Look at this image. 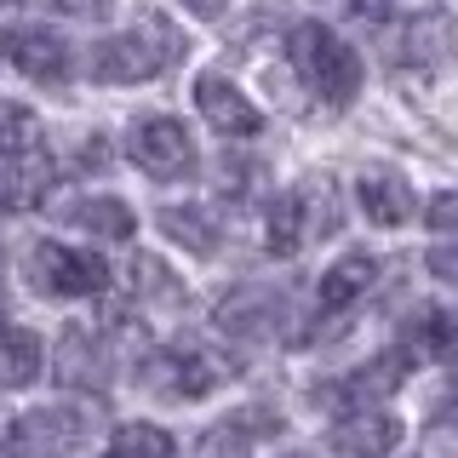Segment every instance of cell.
I'll return each instance as SVG.
<instances>
[{
  "label": "cell",
  "instance_id": "6da1fadb",
  "mask_svg": "<svg viewBox=\"0 0 458 458\" xmlns=\"http://www.w3.org/2000/svg\"><path fill=\"white\" fill-rule=\"evenodd\" d=\"M286 57H293V69L304 75V86L327 109H344L361 92V57H355V47H344L333 29L298 23L293 35H286Z\"/></svg>",
  "mask_w": 458,
  "mask_h": 458
},
{
  "label": "cell",
  "instance_id": "7a4b0ae2",
  "mask_svg": "<svg viewBox=\"0 0 458 458\" xmlns=\"http://www.w3.org/2000/svg\"><path fill=\"white\" fill-rule=\"evenodd\" d=\"M338 183L327 178V172H310L304 183H293L276 207H269V252L293 258L298 247H310V241H327L338 235Z\"/></svg>",
  "mask_w": 458,
  "mask_h": 458
},
{
  "label": "cell",
  "instance_id": "3957f363",
  "mask_svg": "<svg viewBox=\"0 0 458 458\" xmlns=\"http://www.w3.org/2000/svg\"><path fill=\"white\" fill-rule=\"evenodd\" d=\"M172 57H178V35H172L161 18H149L143 29L98 40L92 57H86V75L104 81V86H138V81H155Z\"/></svg>",
  "mask_w": 458,
  "mask_h": 458
},
{
  "label": "cell",
  "instance_id": "277c9868",
  "mask_svg": "<svg viewBox=\"0 0 458 458\" xmlns=\"http://www.w3.org/2000/svg\"><path fill=\"white\" fill-rule=\"evenodd\" d=\"M401 29H390V57L401 69H441L458 52V18L436 0H401Z\"/></svg>",
  "mask_w": 458,
  "mask_h": 458
},
{
  "label": "cell",
  "instance_id": "5b68a950",
  "mask_svg": "<svg viewBox=\"0 0 458 458\" xmlns=\"http://www.w3.org/2000/svg\"><path fill=\"white\" fill-rule=\"evenodd\" d=\"M86 419L81 407H35V412H18V419L6 424V458H69L86 441Z\"/></svg>",
  "mask_w": 458,
  "mask_h": 458
},
{
  "label": "cell",
  "instance_id": "8992f818",
  "mask_svg": "<svg viewBox=\"0 0 458 458\" xmlns=\"http://www.w3.org/2000/svg\"><path fill=\"white\" fill-rule=\"evenodd\" d=\"M23 276L35 293H52V298H86V293H104V276L109 269L98 264L92 252H75L64 241H35L23 258Z\"/></svg>",
  "mask_w": 458,
  "mask_h": 458
},
{
  "label": "cell",
  "instance_id": "52a82bcc",
  "mask_svg": "<svg viewBox=\"0 0 458 458\" xmlns=\"http://www.w3.org/2000/svg\"><path fill=\"white\" fill-rule=\"evenodd\" d=\"M126 149H132V161L149 172V178H190L195 172V143L183 132V121H172V114H149V121L132 126V138H126Z\"/></svg>",
  "mask_w": 458,
  "mask_h": 458
},
{
  "label": "cell",
  "instance_id": "ba28073f",
  "mask_svg": "<svg viewBox=\"0 0 458 458\" xmlns=\"http://www.w3.org/2000/svg\"><path fill=\"white\" fill-rule=\"evenodd\" d=\"M212 321H218V333L241 338V344H269L281 333V321H286V298L276 286H264V281H247V286H235V293L224 298Z\"/></svg>",
  "mask_w": 458,
  "mask_h": 458
},
{
  "label": "cell",
  "instance_id": "9c48e42d",
  "mask_svg": "<svg viewBox=\"0 0 458 458\" xmlns=\"http://www.w3.org/2000/svg\"><path fill=\"white\" fill-rule=\"evenodd\" d=\"M229 378V367H224V355H212V350H200V344H178V350H161L149 361V384L155 390H166V395H207V390H218V384Z\"/></svg>",
  "mask_w": 458,
  "mask_h": 458
},
{
  "label": "cell",
  "instance_id": "30bf717a",
  "mask_svg": "<svg viewBox=\"0 0 458 458\" xmlns=\"http://www.w3.org/2000/svg\"><path fill=\"white\" fill-rule=\"evenodd\" d=\"M6 57L23 69L29 81H47V86H57V81H69V40H57L52 29H35V23H23V29H6Z\"/></svg>",
  "mask_w": 458,
  "mask_h": 458
},
{
  "label": "cell",
  "instance_id": "8fae6325",
  "mask_svg": "<svg viewBox=\"0 0 458 458\" xmlns=\"http://www.w3.org/2000/svg\"><path fill=\"white\" fill-rule=\"evenodd\" d=\"M52 190V155L47 149H18L0 155V212H29Z\"/></svg>",
  "mask_w": 458,
  "mask_h": 458
},
{
  "label": "cell",
  "instance_id": "7c38bea8",
  "mask_svg": "<svg viewBox=\"0 0 458 458\" xmlns=\"http://www.w3.org/2000/svg\"><path fill=\"white\" fill-rule=\"evenodd\" d=\"M407 367H412V361H407V350H384L378 361H367L361 372H350L338 390H327V401H338V407L361 412V407H372V401L395 395L401 384H407Z\"/></svg>",
  "mask_w": 458,
  "mask_h": 458
},
{
  "label": "cell",
  "instance_id": "4fadbf2b",
  "mask_svg": "<svg viewBox=\"0 0 458 458\" xmlns=\"http://www.w3.org/2000/svg\"><path fill=\"white\" fill-rule=\"evenodd\" d=\"M195 104L207 114V126H218L224 138H252L258 132V109L247 104V92H241L235 81H224V75H200L195 81Z\"/></svg>",
  "mask_w": 458,
  "mask_h": 458
},
{
  "label": "cell",
  "instance_id": "5bb4252c",
  "mask_svg": "<svg viewBox=\"0 0 458 458\" xmlns=\"http://www.w3.org/2000/svg\"><path fill=\"white\" fill-rule=\"evenodd\" d=\"M52 372H57V384H69V390H104L109 384V355L86 327H69L64 344H57Z\"/></svg>",
  "mask_w": 458,
  "mask_h": 458
},
{
  "label": "cell",
  "instance_id": "9a60e30c",
  "mask_svg": "<svg viewBox=\"0 0 458 458\" xmlns=\"http://www.w3.org/2000/svg\"><path fill=\"white\" fill-rule=\"evenodd\" d=\"M355 195H361L367 218H372V224H384V229H401V224L412 218V183L401 178V172H390V166H372V172H361Z\"/></svg>",
  "mask_w": 458,
  "mask_h": 458
},
{
  "label": "cell",
  "instance_id": "2e32d148",
  "mask_svg": "<svg viewBox=\"0 0 458 458\" xmlns=\"http://www.w3.org/2000/svg\"><path fill=\"white\" fill-rule=\"evenodd\" d=\"M401 441V424L390 419V412H350L338 429H333V453L338 458H384Z\"/></svg>",
  "mask_w": 458,
  "mask_h": 458
},
{
  "label": "cell",
  "instance_id": "e0dca14e",
  "mask_svg": "<svg viewBox=\"0 0 458 458\" xmlns=\"http://www.w3.org/2000/svg\"><path fill=\"white\" fill-rule=\"evenodd\" d=\"M372 276H378V264H372L367 252H350V258H338L333 269L321 276V293H315V310L321 315H338V310H350L355 298L372 286Z\"/></svg>",
  "mask_w": 458,
  "mask_h": 458
},
{
  "label": "cell",
  "instance_id": "ac0fdd59",
  "mask_svg": "<svg viewBox=\"0 0 458 458\" xmlns=\"http://www.w3.org/2000/svg\"><path fill=\"white\" fill-rule=\"evenodd\" d=\"M47 367V350L29 327H0V390H23V384L40 378Z\"/></svg>",
  "mask_w": 458,
  "mask_h": 458
},
{
  "label": "cell",
  "instance_id": "d6986e66",
  "mask_svg": "<svg viewBox=\"0 0 458 458\" xmlns=\"http://www.w3.org/2000/svg\"><path fill=\"white\" fill-rule=\"evenodd\" d=\"M155 224H161L183 252H195V258H212V252H218V241H224L218 224H212L200 207H161V218H155Z\"/></svg>",
  "mask_w": 458,
  "mask_h": 458
},
{
  "label": "cell",
  "instance_id": "ffe728a7",
  "mask_svg": "<svg viewBox=\"0 0 458 458\" xmlns=\"http://www.w3.org/2000/svg\"><path fill=\"white\" fill-rule=\"evenodd\" d=\"M75 224L86 229V235H98V241H132V207L126 200H109V195H98V200H81L75 207Z\"/></svg>",
  "mask_w": 458,
  "mask_h": 458
},
{
  "label": "cell",
  "instance_id": "44dd1931",
  "mask_svg": "<svg viewBox=\"0 0 458 458\" xmlns=\"http://www.w3.org/2000/svg\"><path fill=\"white\" fill-rule=\"evenodd\" d=\"M109 458H172V436L161 424H121L109 436Z\"/></svg>",
  "mask_w": 458,
  "mask_h": 458
},
{
  "label": "cell",
  "instance_id": "7402d4cb",
  "mask_svg": "<svg viewBox=\"0 0 458 458\" xmlns=\"http://www.w3.org/2000/svg\"><path fill=\"white\" fill-rule=\"evenodd\" d=\"M407 338L419 344V350H458V310H419L407 321Z\"/></svg>",
  "mask_w": 458,
  "mask_h": 458
},
{
  "label": "cell",
  "instance_id": "603a6c76",
  "mask_svg": "<svg viewBox=\"0 0 458 458\" xmlns=\"http://www.w3.org/2000/svg\"><path fill=\"white\" fill-rule=\"evenodd\" d=\"M18 149H40V121L18 104H0V155H18Z\"/></svg>",
  "mask_w": 458,
  "mask_h": 458
},
{
  "label": "cell",
  "instance_id": "cb8c5ba5",
  "mask_svg": "<svg viewBox=\"0 0 458 458\" xmlns=\"http://www.w3.org/2000/svg\"><path fill=\"white\" fill-rule=\"evenodd\" d=\"M195 458H252V441H247V429L218 424V429H207V436H200Z\"/></svg>",
  "mask_w": 458,
  "mask_h": 458
},
{
  "label": "cell",
  "instance_id": "d4e9b609",
  "mask_svg": "<svg viewBox=\"0 0 458 458\" xmlns=\"http://www.w3.org/2000/svg\"><path fill=\"white\" fill-rule=\"evenodd\" d=\"M52 12H64V18H86V23H98V18H109V0H47Z\"/></svg>",
  "mask_w": 458,
  "mask_h": 458
},
{
  "label": "cell",
  "instance_id": "484cf974",
  "mask_svg": "<svg viewBox=\"0 0 458 458\" xmlns=\"http://www.w3.org/2000/svg\"><path fill=\"white\" fill-rule=\"evenodd\" d=\"M429 229H458V190H447V195H436L429 200Z\"/></svg>",
  "mask_w": 458,
  "mask_h": 458
},
{
  "label": "cell",
  "instance_id": "4316f807",
  "mask_svg": "<svg viewBox=\"0 0 458 458\" xmlns=\"http://www.w3.org/2000/svg\"><path fill=\"white\" fill-rule=\"evenodd\" d=\"M424 264H429V276H441V281L458 286V241H453V247H429Z\"/></svg>",
  "mask_w": 458,
  "mask_h": 458
},
{
  "label": "cell",
  "instance_id": "83f0119b",
  "mask_svg": "<svg viewBox=\"0 0 458 458\" xmlns=\"http://www.w3.org/2000/svg\"><path fill=\"white\" fill-rule=\"evenodd\" d=\"M395 6H401V0H350V12H355L361 23H384Z\"/></svg>",
  "mask_w": 458,
  "mask_h": 458
},
{
  "label": "cell",
  "instance_id": "f1b7e54d",
  "mask_svg": "<svg viewBox=\"0 0 458 458\" xmlns=\"http://www.w3.org/2000/svg\"><path fill=\"white\" fill-rule=\"evenodd\" d=\"M229 0H183V12H195V18H218Z\"/></svg>",
  "mask_w": 458,
  "mask_h": 458
},
{
  "label": "cell",
  "instance_id": "f546056e",
  "mask_svg": "<svg viewBox=\"0 0 458 458\" xmlns=\"http://www.w3.org/2000/svg\"><path fill=\"white\" fill-rule=\"evenodd\" d=\"M436 412H441V419H458V378L447 384V390H441V401H436Z\"/></svg>",
  "mask_w": 458,
  "mask_h": 458
},
{
  "label": "cell",
  "instance_id": "4dcf8cb0",
  "mask_svg": "<svg viewBox=\"0 0 458 458\" xmlns=\"http://www.w3.org/2000/svg\"><path fill=\"white\" fill-rule=\"evenodd\" d=\"M286 458H310V453H286Z\"/></svg>",
  "mask_w": 458,
  "mask_h": 458
},
{
  "label": "cell",
  "instance_id": "1f68e13d",
  "mask_svg": "<svg viewBox=\"0 0 458 458\" xmlns=\"http://www.w3.org/2000/svg\"><path fill=\"white\" fill-rule=\"evenodd\" d=\"M0 6H6V0H0Z\"/></svg>",
  "mask_w": 458,
  "mask_h": 458
}]
</instances>
